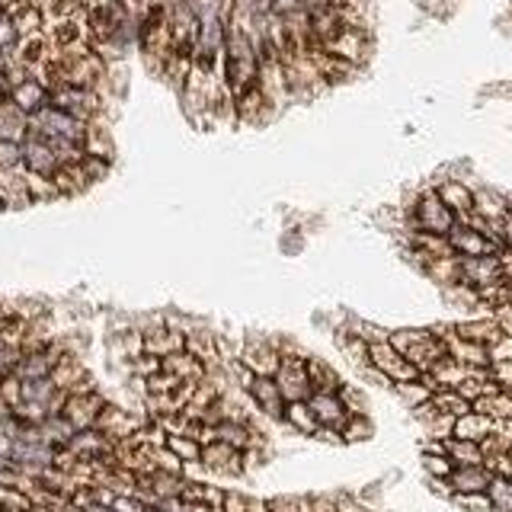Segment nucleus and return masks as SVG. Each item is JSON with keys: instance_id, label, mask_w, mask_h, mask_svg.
<instances>
[{"instance_id": "1", "label": "nucleus", "mask_w": 512, "mask_h": 512, "mask_svg": "<svg viewBox=\"0 0 512 512\" xmlns=\"http://www.w3.org/2000/svg\"><path fill=\"white\" fill-rule=\"evenodd\" d=\"M388 343L404 356L416 372L426 375L432 365L448 356L445 340L436 330H394L388 333Z\"/></svg>"}, {"instance_id": "2", "label": "nucleus", "mask_w": 512, "mask_h": 512, "mask_svg": "<svg viewBox=\"0 0 512 512\" xmlns=\"http://www.w3.org/2000/svg\"><path fill=\"white\" fill-rule=\"evenodd\" d=\"M506 279V263L500 253L490 256H458V285L471 288L474 295L500 285Z\"/></svg>"}, {"instance_id": "3", "label": "nucleus", "mask_w": 512, "mask_h": 512, "mask_svg": "<svg viewBox=\"0 0 512 512\" xmlns=\"http://www.w3.org/2000/svg\"><path fill=\"white\" fill-rule=\"evenodd\" d=\"M48 103L58 106L61 112L80 119V122H93L103 116V96L100 90H84V87H52L48 90Z\"/></svg>"}, {"instance_id": "4", "label": "nucleus", "mask_w": 512, "mask_h": 512, "mask_svg": "<svg viewBox=\"0 0 512 512\" xmlns=\"http://www.w3.org/2000/svg\"><path fill=\"white\" fill-rule=\"evenodd\" d=\"M240 362H244L253 375H263V378H272L279 372V362H282V352H279V343L272 340V336H263V333H247V340L240 343Z\"/></svg>"}, {"instance_id": "5", "label": "nucleus", "mask_w": 512, "mask_h": 512, "mask_svg": "<svg viewBox=\"0 0 512 512\" xmlns=\"http://www.w3.org/2000/svg\"><path fill=\"white\" fill-rule=\"evenodd\" d=\"M368 365H372V372L384 381L391 384H400V381H413L420 378V372L400 356V352L388 343V340H375L368 343Z\"/></svg>"}, {"instance_id": "6", "label": "nucleus", "mask_w": 512, "mask_h": 512, "mask_svg": "<svg viewBox=\"0 0 512 512\" xmlns=\"http://www.w3.org/2000/svg\"><path fill=\"white\" fill-rule=\"evenodd\" d=\"M455 221H458L455 212L439 199V192H423L420 202L413 208V224H416V231H423V234L448 237V231L455 228Z\"/></svg>"}, {"instance_id": "7", "label": "nucleus", "mask_w": 512, "mask_h": 512, "mask_svg": "<svg viewBox=\"0 0 512 512\" xmlns=\"http://www.w3.org/2000/svg\"><path fill=\"white\" fill-rule=\"evenodd\" d=\"M106 404H109V400L96 391V384H93V388H84V391H71L68 400H64V407H61V416L74 426V432L77 429H93Z\"/></svg>"}, {"instance_id": "8", "label": "nucleus", "mask_w": 512, "mask_h": 512, "mask_svg": "<svg viewBox=\"0 0 512 512\" xmlns=\"http://www.w3.org/2000/svg\"><path fill=\"white\" fill-rule=\"evenodd\" d=\"M279 384V394L285 404H295V400H308L311 391V378H308V356H282L279 372L272 375Z\"/></svg>"}, {"instance_id": "9", "label": "nucleus", "mask_w": 512, "mask_h": 512, "mask_svg": "<svg viewBox=\"0 0 512 512\" xmlns=\"http://www.w3.org/2000/svg\"><path fill=\"white\" fill-rule=\"evenodd\" d=\"M199 468L208 474H218V477H240L247 471V458H244V452H237V448L224 445V442H208V445H202Z\"/></svg>"}, {"instance_id": "10", "label": "nucleus", "mask_w": 512, "mask_h": 512, "mask_svg": "<svg viewBox=\"0 0 512 512\" xmlns=\"http://www.w3.org/2000/svg\"><path fill=\"white\" fill-rule=\"evenodd\" d=\"M23 170L45 176V180H55V173L61 170V160H58L55 148L36 132H26V138H23Z\"/></svg>"}, {"instance_id": "11", "label": "nucleus", "mask_w": 512, "mask_h": 512, "mask_svg": "<svg viewBox=\"0 0 512 512\" xmlns=\"http://www.w3.org/2000/svg\"><path fill=\"white\" fill-rule=\"evenodd\" d=\"M448 247L455 256H490L496 253V240L480 231L477 224L455 221V228L448 231Z\"/></svg>"}, {"instance_id": "12", "label": "nucleus", "mask_w": 512, "mask_h": 512, "mask_svg": "<svg viewBox=\"0 0 512 512\" xmlns=\"http://www.w3.org/2000/svg\"><path fill=\"white\" fill-rule=\"evenodd\" d=\"M141 343H144V352H148V356L167 359V356H173V352L186 349V333L180 327L160 320V324H148L141 330Z\"/></svg>"}, {"instance_id": "13", "label": "nucleus", "mask_w": 512, "mask_h": 512, "mask_svg": "<svg viewBox=\"0 0 512 512\" xmlns=\"http://www.w3.org/2000/svg\"><path fill=\"white\" fill-rule=\"evenodd\" d=\"M308 407L314 413V420L320 429H333V432H343L346 420H349V410L343 404L340 391H314L308 397Z\"/></svg>"}, {"instance_id": "14", "label": "nucleus", "mask_w": 512, "mask_h": 512, "mask_svg": "<svg viewBox=\"0 0 512 512\" xmlns=\"http://www.w3.org/2000/svg\"><path fill=\"white\" fill-rule=\"evenodd\" d=\"M144 423H148V420H141V416L128 413V410H122L116 404H106L93 429H100L109 442H125V439H132Z\"/></svg>"}, {"instance_id": "15", "label": "nucleus", "mask_w": 512, "mask_h": 512, "mask_svg": "<svg viewBox=\"0 0 512 512\" xmlns=\"http://www.w3.org/2000/svg\"><path fill=\"white\" fill-rule=\"evenodd\" d=\"M64 448H68L71 455H77L80 461H106V458H112L116 442H109L100 429H77Z\"/></svg>"}, {"instance_id": "16", "label": "nucleus", "mask_w": 512, "mask_h": 512, "mask_svg": "<svg viewBox=\"0 0 512 512\" xmlns=\"http://www.w3.org/2000/svg\"><path fill=\"white\" fill-rule=\"evenodd\" d=\"M247 397L253 400V407L260 410L263 416H269V420H279V423H282L285 400H282V394H279L276 378H263V375H256V378L250 381V388H247Z\"/></svg>"}, {"instance_id": "17", "label": "nucleus", "mask_w": 512, "mask_h": 512, "mask_svg": "<svg viewBox=\"0 0 512 512\" xmlns=\"http://www.w3.org/2000/svg\"><path fill=\"white\" fill-rule=\"evenodd\" d=\"M490 480H493V474L484 468V464H464V468H452L445 484L455 496H480V493H487Z\"/></svg>"}, {"instance_id": "18", "label": "nucleus", "mask_w": 512, "mask_h": 512, "mask_svg": "<svg viewBox=\"0 0 512 512\" xmlns=\"http://www.w3.org/2000/svg\"><path fill=\"white\" fill-rule=\"evenodd\" d=\"M32 196H29V183H26V170H0V208H29Z\"/></svg>"}, {"instance_id": "19", "label": "nucleus", "mask_w": 512, "mask_h": 512, "mask_svg": "<svg viewBox=\"0 0 512 512\" xmlns=\"http://www.w3.org/2000/svg\"><path fill=\"white\" fill-rule=\"evenodd\" d=\"M7 100L16 109H23L26 116H32V112H39L42 106H48V87L42 84V80H36V77H26L16 87L7 90Z\"/></svg>"}, {"instance_id": "20", "label": "nucleus", "mask_w": 512, "mask_h": 512, "mask_svg": "<svg viewBox=\"0 0 512 512\" xmlns=\"http://www.w3.org/2000/svg\"><path fill=\"white\" fill-rule=\"evenodd\" d=\"M500 429L493 420H487L484 413H477V410H468L464 416H458L455 420V426H452V439H461V442H484V439H490L493 432Z\"/></svg>"}, {"instance_id": "21", "label": "nucleus", "mask_w": 512, "mask_h": 512, "mask_svg": "<svg viewBox=\"0 0 512 512\" xmlns=\"http://www.w3.org/2000/svg\"><path fill=\"white\" fill-rule=\"evenodd\" d=\"M52 384L58 391H64V394H71L77 384H84L87 378H90V372L84 368V362L77 359V352H64V356L58 359V365L52 368Z\"/></svg>"}, {"instance_id": "22", "label": "nucleus", "mask_w": 512, "mask_h": 512, "mask_svg": "<svg viewBox=\"0 0 512 512\" xmlns=\"http://www.w3.org/2000/svg\"><path fill=\"white\" fill-rule=\"evenodd\" d=\"M186 352H192L205 368H218L221 356H218V336L205 327H192L186 330Z\"/></svg>"}, {"instance_id": "23", "label": "nucleus", "mask_w": 512, "mask_h": 512, "mask_svg": "<svg viewBox=\"0 0 512 512\" xmlns=\"http://www.w3.org/2000/svg\"><path fill=\"white\" fill-rule=\"evenodd\" d=\"M160 372H167L173 378H180V381H189V384H196L205 378V365L192 356V352L180 349V352H173V356L167 359H160Z\"/></svg>"}, {"instance_id": "24", "label": "nucleus", "mask_w": 512, "mask_h": 512, "mask_svg": "<svg viewBox=\"0 0 512 512\" xmlns=\"http://www.w3.org/2000/svg\"><path fill=\"white\" fill-rule=\"evenodd\" d=\"M183 500H186V503H192V506H202V509L221 512L224 490H221V487H212V484H205V480H192V477H186Z\"/></svg>"}, {"instance_id": "25", "label": "nucleus", "mask_w": 512, "mask_h": 512, "mask_svg": "<svg viewBox=\"0 0 512 512\" xmlns=\"http://www.w3.org/2000/svg\"><path fill=\"white\" fill-rule=\"evenodd\" d=\"M29 132V116L23 109H16L10 100L0 103V141H20Z\"/></svg>"}, {"instance_id": "26", "label": "nucleus", "mask_w": 512, "mask_h": 512, "mask_svg": "<svg viewBox=\"0 0 512 512\" xmlns=\"http://www.w3.org/2000/svg\"><path fill=\"white\" fill-rule=\"evenodd\" d=\"M471 410L484 413L487 420H493L496 426H500V423H512V394H506V391L484 394L480 400H474Z\"/></svg>"}, {"instance_id": "27", "label": "nucleus", "mask_w": 512, "mask_h": 512, "mask_svg": "<svg viewBox=\"0 0 512 512\" xmlns=\"http://www.w3.org/2000/svg\"><path fill=\"white\" fill-rule=\"evenodd\" d=\"M455 336H461V340H468V343H477V346H493L496 340L503 336L500 324H496V317L493 320H468V324H458L455 327Z\"/></svg>"}, {"instance_id": "28", "label": "nucleus", "mask_w": 512, "mask_h": 512, "mask_svg": "<svg viewBox=\"0 0 512 512\" xmlns=\"http://www.w3.org/2000/svg\"><path fill=\"white\" fill-rule=\"evenodd\" d=\"M439 199L452 208L455 218H468L474 215V208H477V199L471 196V189L468 186H461V183H445L439 189Z\"/></svg>"}, {"instance_id": "29", "label": "nucleus", "mask_w": 512, "mask_h": 512, "mask_svg": "<svg viewBox=\"0 0 512 512\" xmlns=\"http://www.w3.org/2000/svg\"><path fill=\"white\" fill-rule=\"evenodd\" d=\"M282 423L292 426L301 436H317L320 426L314 420V413L308 407V400H295V404H285V413H282Z\"/></svg>"}, {"instance_id": "30", "label": "nucleus", "mask_w": 512, "mask_h": 512, "mask_svg": "<svg viewBox=\"0 0 512 512\" xmlns=\"http://www.w3.org/2000/svg\"><path fill=\"white\" fill-rule=\"evenodd\" d=\"M394 391H397V397L404 400V404L410 407V410H420V407H426L429 400H432V394H436V388L420 375V378H413V381H400V384H394Z\"/></svg>"}, {"instance_id": "31", "label": "nucleus", "mask_w": 512, "mask_h": 512, "mask_svg": "<svg viewBox=\"0 0 512 512\" xmlns=\"http://www.w3.org/2000/svg\"><path fill=\"white\" fill-rule=\"evenodd\" d=\"M445 455L452 458L455 468H464V464H484V452H480L477 442L445 439Z\"/></svg>"}, {"instance_id": "32", "label": "nucleus", "mask_w": 512, "mask_h": 512, "mask_svg": "<svg viewBox=\"0 0 512 512\" xmlns=\"http://www.w3.org/2000/svg\"><path fill=\"white\" fill-rule=\"evenodd\" d=\"M308 378H311V391H340V375L324 359H308Z\"/></svg>"}, {"instance_id": "33", "label": "nucleus", "mask_w": 512, "mask_h": 512, "mask_svg": "<svg viewBox=\"0 0 512 512\" xmlns=\"http://www.w3.org/2000/svg\"><path fill=\"white\" fill-rule=\"evenodd\" d=\"M167 448L183 461V468H199L202 458V442L189 439V436H167ZM186 477V474H183Z\"/></svg>"}, {"instance_id": "34", "label": "nucleus", "mask_w": 512, "mask_h": 512, "mask_svg": "<svg viewBox=\"0 0 512 512\" xmlns=\"http://www.w3.org/2000/svg\"><path fill=\"white\" fill-rule=\"evenodd\" d=\"M484 496L490 512H512V477H493Z\"/></svg>"}, {"instance_id": "35", "label": "nucleus", "mask_w": 512, "mask_h": 512, "mask_svg": "<svg viewBox=\"0 0 512 512\" xmlns=\"http://www.w3.org/2000/svg\"><path fill=\"white\" fill-rule=\"evenodd\" d=\"M429 404L436 407L439 413L452 416V420H458V416H464V413L471 410V400H464L458 391H436V394H432Z\"/></svg>"}, {"instance_id": "36", "label": "nucleus", "mask_w": 512, "mask_h": 512, "mask_svg": "<svg viewBox=\"0 0 512 512\" xmlns=\"http://www.w3.org/2000/svg\"><path fill=\"white\" fill-rule=\"evenodd\" d=\"M340 436H343V442H362V439L372 436V420H368L365 413H349V420H346Z\"/></svg>"}, {"instance_id": "37", "label": "nucleus", "mask_w": 512, "mask_h": 512, "mask_svg": "<svg viewBox=\"0 0 512 512\" xmlns=\"http://www.w3.org/2000/svg\"><path fill=\"white\" fill-rule=\"evenodd\" d=\"M423 468L429 477H436V480H448V474H452V458H448L445 452H423Z\"/></svg>"}, {"instance_id": "38", "label": "nucleus", "mask_w": 512, "mask_h": 512, "mask_svg": "<svg viewBox=\"0 0 512 512\" xmlns=\"http://www.w3.org/2000/svg\"><path fill=\"white\" fill-rule=\"evenodd\" d=\"M26 183H29V196H32V202H52V199H58V186H55L52 180H45V176L26 173Z\"/></svg>"}, {"instance_id": "39", "label": "nucleus", "mask_w": 512, "mask_h": 512, "mask_svg": "<svg viewBox=\"0 0 512 512\" xmlns=\"http://www.w3.org/2000/svg\"><path fill=\"white\" fill-rule=\"evenodd\" d=\"M343 352L356 368H372L368 365V343L362 340V336H349V340H343Z\"/></svg>"}, {"instance_id": "40", "label": "nucleus", "mask_w": 512, "mask_h": 512, "mask_svg": "<svg viewBox=\"0 0 512 512\" xmlns=\"http://www.w3.org/2000/svg\"><path fill=\"white\" fill-rule=\"evenodd\" d=\"M16 42H20V32H16V26H13V20L10 16L0 10V55H13V48H16Z\"/></svg>"}, {"instance_id": "41", "label": "nucleus", "mask_w": 512, "mask_h": 512, "mask_svg": "<svg viewBox=\"0 0 512 512\" xmlns=\"http://www.w3.org/2000/svg\"><path fill=\"white\" fill-rule=\"evenodd\" d=\"M23 167V144L20 141H0V170Z\"/></svg>"}, {"instance_id": "42", "label": "nucleus", "mask_w": 512, "mask_h": 512, "mask_svg": "<svg viewBox=\"0 0 512 512\" xmlns=\"http://www.w3.org/2000/svg\"><path fill=\"white\" fill-rule=\"evenodd\" d=\"M20 359H23V349L7 343L4 336H0V378L13 375V368H16V362H20Z\"/></svg>"}, {"instance_id": "43", "label": "nucleus", "mask_w": 512, "mask_h": 512, "mask_svg": "<svg viewBox=\"0 0 512 512\" xmlns=\"http://www.w3.org/2000/svg\"><path fill=\"white\" fill-rule=\"evenodd\" d=\"M132 372H135L141 381H148L151 375L160 372V359H157V356H148V352H141L138 359H132Z\"/></svg>"}, {"instance_id": "44", "label": "nucleus", "mask_w": 512, "mask_h": 512, "mask_svg": "<svg viewBox=\"0 0 512 512\" xmlns=\"http://www.w3.org/2000/svg\"><path fill=\"white\" fill-rule=\"evenodd\" d=\"M269 512H311V506L301 496H279V500H269Z\"/></svg>"}, {"instance_id": "45", "label": "nucleus", "mask_w": 512, "mask_h": 512, "mask_svg": "<svg viewBox=\"0 0 512 512\" xmlns=\"http://www.w3.org/2000/svg\"><path fill=\"white\" fill-rule=\"evenodd\" d=\"M221 512H250V496H247V493L224 490V503H221Z\"/></svg>"}, {"instance_id": "46", "label": "nucleus", "mask_w": 512, "mask_h": 512, "mask_svg": "<svg viewBox=\"0 0 512 512\" xmlns=\"http://www.w3.org/2000/svg\"><path fill=\"white\" fill-rule=\"evenodd\" d=\"M490 362H512V336H500L493 346H490Z\"/></svg>"}, {"instance_id": "47", "label": "nucleus", "mask_w": 512, "mask_h": 512, "mask_svg": "<svg viewBox=\"0 0 512 512\" xmlns=\"http://www.w3.org/2000/svg\"><path fill=\"white\" fill-rule=\"evenodd\" d=\"M112 509L116 512H144L148 506H144L138 496H116V500H112Z\"/></svg>"}, {"instance_id": "48", "label": "nucleus", "mask_w": 512, "mask_h": 512, "mask_svg": "<svg viewBox=\"0 0 512 512\" xmlns=\"http://www.w3.org/2000/svg\"><path fill=\"white\" fill-rule=\"evenodd\" d=\"M336 512H372V509L359 500H352V496H340V500H336Z\"/></svg>"}, {"instance_id": "49", "label": "nucleus", "mask_w": 512, "mask_h": 512, "mask_svg": "<svg viewBox=\"0 0 512 512\" xmlns=\"http://www.w3.org/2000/svg\"><path fill=\"white\" fill-rule=\"evenodd\" d=\"M500 237H503L506 250H512V212H503V218H500Z\"/></svg>"}, {"instance_id": "50", "label": "nucleus", "mask_w": 512, "mask_h": 512, "mask_svg": "<svg viewBox=\"0 0 512 512\" xmlns=\"http://www.w3.org/2000/svg\"><path fill=\"white\" fill-rule=\"evenodd\" d=\"M13 317H16V304H10V301L0 298V333H4V327L10 324Z\"/></svg>"}, {"instance_id": "51", "label": "nucleus", "mask_w": 512, "mask_h": 512, "mask_svg": "<svg viewBox=\"0 0 512 512\" xmlns=\"http://www.w3.org/2000/svg\"><path fill=\"white\" fill-rule=\"evenodd\" d=\"M311 512H336V500H327V496H317V500H308Z\"/></svg>"}, {"instance_id": "52", "label": "nucleus", "mask_w": 512, "mask_h": 512, "mask_svg": "<svg viewBox=\"0 0 512 512\" xmlns=\"http://www.w3.org/2000/svg\"><path fill=\"white\" fill-rule=\"evenodd\" d=\"M20 0H0V10H10V7H16Z\"/></svg>"}, {"instance_id": "53", "label": "nucleus", "mask_w": 512, "mask_h": 512, "mask_svg": "<svg viewBox=\"0 0 512 512\" xmlns=\"http://www.w3.org/2000/svg\"><path fill=\"white\" fill-rule=\"evenodd\" d=\"M144 512H164V509H160V506H148V509H144Z\"/></svg>"}, {"instance_id": "54", "label": "nucleus", "mask_w": 512, "mask_h": 512, "mask_svg": "<svg viewBox=\"0 0 512 512\" xmlns=\"http://www.w3.org/2000/svg\"><path fill=\"white\" fill-rule=\"evenodd\" d=\"M4 100H7V96H4V93H0V103H4Z\"/></svg>"}]
</instances>
